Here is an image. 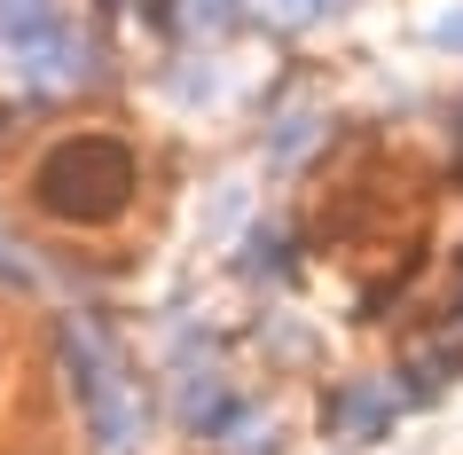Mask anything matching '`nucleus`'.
Masks as SVG:
<instances>
[{
	"instance_id": "obj_4",
	"label": "nucleus",
	"mask_w": 463,
	"mask_h": 455,
	"mask_svg": "<svg viewBox=\"0 0 463 455\" xmlns=\"http://www.w3.org/2000/svg\"><path fill=\"white\" fill-rule=\"evenodd\" d=\"M401 416H409V384L401 377H345L338 393H330V431H338L345 448L385 440Z\"/></svg>"
},
{
	"instance_id": "obj_10",
	"label": "nucleus",
	"mask_w": 463,
	"mask_h": 455,
	"mask_svg": "<svg viewBox=\"0 0 463 455\" xmlns=\"http://www.w3.org/2000/svg\"><path fill=\"white\" fill-rule=\"evenodd\" d=\"M48 16H63L55 0H0V40L16 48V40H32V32L48 24Z\"/></svg>"
},
{
	"instance_id": "obj_5",
	"label": "nucleus",
	"mask_w": 463,
	"mask_h": 455,
	"mask_svg": "<svg viewBox=\"0 0 463 455\" xmlns=\"http://www.w3.org/2000/svg\"><path fill=\"white\" fill-rule=\"evenodd\" d=\"M251 0H157V40H173L181 55H213L244 32Z\"/></svg>"
},
{
	"instance_id": "obj_14",
	"label": "nucleus",
	"mask_w": 463,
	"mask_h": 455,
	"mask_svg": "<svg viewBox=\"0 0 463 455\" xmlns=\"http://www.w3.org/2000/svg\"><path fill=\"white\" fill-rule=\"evenodd\" d=\"M0 361H8V354H0Z\"/></svg>"
},
{
	"instance_id": "obj_9",
	"label": "nucleus",
	"mask_w": 463,
	"mask_h": 455,
	"mask_svg": "<svg viewBox=\"0 0 463 455\" xmlns=\"http://www.w3.org/2000/svg\"><path fill=\"white\" fill-rule=\"evenodd\" d=\"M260 16H268V32H315V24H330V16H345V0H260Z\"/></svg>"
},
{
	"instance_id": "obj_1",
	"label": "nucleus",
	"mask_w": 463,
	"mask_h": 455,
	"mask_svg": "<svg viewBox=\"0 0 463 455\" xmlns=\"http://www.w3.org/2000/svg\"><path fill=\"white\" fill-rule=\"evenodd\" d=\"M24 204L32 220H48L63 236H102L134 213L142 196V142L126 126H102V118H71L40 134L24 157Z\"/></svg>"
},
{
	"instance_id": "obj_3",
	"label": "nucleus",
	"mask_w": 463,
	"mask_h": 455,
	"mask_svg": "<svg viewBox=\"0 0 463 455\" xmlns=\"http://www.w3.org/2000/svg\"><path fill=\"white\" fill-rule=\"evenodd\" d=\"M16 71H24L32 87H48V102H55V95L102 79V40L87 24H71V16H48L32 40H16Z\"/></svg>"
},
{
	"instance_id": "obj_8",
	"label": "nucleus",
	"mask_w": 463,
	"mask_h": 455,
	"mask_svg": "<svg viewBox=\"0 0 463 455\" xmlns=\"http://www.w3.org/2000/svg\"><path fill=\"white\" fill-rule=\"evenodd\" d=\"M204 440H213L220 455H275V416H268L260 401H244V393H236V401L204 424Z\"/></svg>"
},
{
	"instance_id": "obj_12",
	"label": "nucleus",
	"mask_w": 463,
	"mask_h": 455,
	"mask_svg": "<svg viewBox=\"0 0 463 455\" xmlns=\"http://www.w3.org/2000/svg\"><path fill=\"white\" fill-rule=\"evenodd\" d=\"M439 48L463 55V8H456V16H439Z\"/></svg>"
},
{
	"instance_id": "obj_6",
	"label": "nucleus",
	"mask_w": 463,
	"mask_h": 455,
	"mask_svg": "<svg viewBox=\"0 0 463 455\" xmlns=\"http://www.w3.org/2000/svg\"><path fill=\"white\" fill-rule=\"evenodd\" d=\"M322 142H330V110H322V95H275L268 110V166L275 173H298L315 166Z\"/></svg>"
},
{
	"instance_id": "obj_13",
	"label": "nucleus",
	"mask_w": 463,
	"mask_h": 455,
	"mask_svg": "<svg viewBox=\"0 0 463 455\" xmlns=\"http://www.w3.org/2000/svg\"><path fill=\"white\" fill-rule=\"evenodd\" d=\"M448 346H456V354H463V299H456V330H448Z\"/></svg>"
},
{
	"instance_id": "obj_7",
	"label": "nucleus",
	"mask_w": 463,
	"mask_h": 455,
	"mask_svg": "<svg viewBox=\"0 0 463 455\" xmlns=\"http://www.w3.org/2000/svg\"><path fill=\"white\" fill-rule=\"evenodd\" d=\"M228 260H236V275H244L251 290H275L298 267V236L275 228V220H260V228H236V251H228Z\"/></svg>"
},
{
	"instance_id": "obj_2",
	"label": "nucleus",
	"mask_w": 463,
	"mask_h": 455,
	"mask_svg": "<svg viewBox=\"0 0 463 455\" xmlns=\"http://www.w3.org/2000/svg\"><path fill=\"white\" fill-rule=\"evenodd\" d=\"M55 377L79 393V416H87V431H95L102 455H134L142 448V393H134V369H126L118 337H102L95 314H63L55 322Z\"/></svg>"
},
{
	"instance_id": "obj_11",
	"label": "nucleus",
	"mask_w": 463,
	"mask_h": 455,
	"mask_svg": "<svg viewBox=\"0 0 463 455\" xmlns=\"http://www.w3.org/2000/svg\"><path fill=\"white\" fill-rule=\"evenodd\" d=\"M0 290H32V260L16 243H0Z\"/></svg>"
}]
</instances>
